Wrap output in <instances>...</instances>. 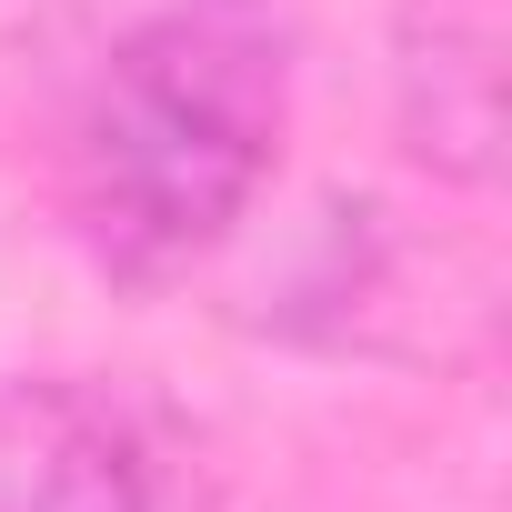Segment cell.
<instances>
[{
	"label": "cell",
	"mask_w": 512,
	"mask_h": 512,
	"mask_svg": "<svg viewBox=\"0 0 512 512\" xmlns=\"http://www.w3.org/2000/svg\"><path fill=\"white\" fill-rule=\"evenodd\" d=\"M292 41L272 0H171L141 21L71 131V221L111 282H171L251 211L282 151Z\"/></svg>",
	"instance_id": "6da1fadb"
},
{
	"label": "cell",
	"mask_w": 512,
	"mask_h": 512,
	"mask_svg": "<svg viewBox=\"0 0 512 512\" xmlns=\"http://www.w3.org/2000/svg\"><path fill=\"white\" fill-rule=\"evenodd\" d=\"M0 512H161V472L111 402L0 382Z\"/></svg>",
	"instance_id": "7a4b0ae2"
}]
</instances>
